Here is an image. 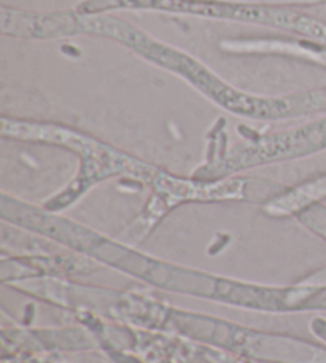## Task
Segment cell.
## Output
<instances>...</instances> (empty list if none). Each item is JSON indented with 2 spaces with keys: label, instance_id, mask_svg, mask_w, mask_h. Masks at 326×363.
Returning <instances> with one entry per match:
<instances>
[{
  "label": "cell",
  "instance_id": "6da1fadb",
  "mask_svg": "<svg viewBox=\"0 0 326 363\" xmlns=\"http://www.w3.org/2000/svg\"><path fill=\"white\" fill-rule=\"evenodd\" d=\"M82 30L97 32V34L112 35L118 40L125 42L130 48L139 51L143 56L154 60L156 62L164 64L166 67L174 69L180 72L186 79H190L193 85L201 88L202 91L220 102L221 106L232 110L239 115L257 116V118H282V116L298 115L305 110L323 108L322 97H308L305 101H286V99H255L245 94H240L237 91L231 89L221 83L217 77L207 72L206 67H202L199 62H196L190 57H185L179 51L171 50L150 40L142 32L135 30L129 26L113 21V19H97V21H80Z\"/></svg>",
  "mask_w": 326,
  "mask_h": 363
},
{
  "label": "cell",
  "instance_id": "7a4b0ae2",
  "mask_svg": "<svg viewBox=\"0 0 326 363\" xmlns=\"http://www.w3.org/2000/svg\"><path fill=\"white\" fill-rule=\"evenodd\" d=\"M326 148V118L310 123L293 131L279 133L259 139L255 144L236 148L223 163L208 171V176H223L245 167L269 161L296 158Z\"/></svg>",
  "mask_w": 326,
  "mask_h": 363
},
{
  "label": "cell",
  "instance_id": "3957f363",
  "mask_svg": "<svg viewBox=\"0 0 326 363\" xmlns=\"http://www.w3.org/2000/svg\"><path fill=\"white\" fill-rule=\"evenodd\" d=\"M322 198H326V176L309 182V184L299 186L298 190L291 191L286 196L276 199L269 206V211L274 213H290L293 211H301L303 207Z\"/></svg>",
  "mask_w": 326,
  "mask_h": 363
},
{
  "label": "cell",
  "instance_id": "277c9868",
  "mask_svg": "<svg viewBox=\"0 0 326 363\" xmlns=\"http://www.w3.org/2000/svg\"><path fill=\"white\" fill-rule=\"evenodd\" d=\"M308 212L303 213V220L308 223L312 230H315L318 235L326 238V209L323 207H310L305 209Z\"/></svg>",
  "mask_w": 326,
  "mask_h": 363
},
{
  "label": "cell",
  "instance_id": "5b68a950",
  "mask_svg": "<svg viewBox=\"0 0 326 363\" xmlns=\"http://www.w3.org/2000/svg\"><path fill=\"white\" fill-rule=\"evenodd\" d=\"M310 330L317 335L318 338L326 342V319L325 317H315L314 320L310 322Z\"/></svg>",
  "mask_w": 326,
  "mask_h": 363
},
{
  "label": "cell",
  "instance_id": "8992f818",
  "mask_svg": "<svg viewBox=\"0 0 326 363\" xmlns=\"http://www.w3.org/2000/svg\"><path fill=\"white\" fill-rule=\"evenodd\" d=\"M314 311H326V285H317Z\"/></svg>",
  "mask_w": 326,
  "mask_h": 363
},
{
  "label": "cell",
  "instance_id": "52a82bcc",
  "mask_svg": "<svg viewBox=\"0 0 326 363\" xmlns=\"http://www.w3.org/2000/svg\"><path fill=\"white\" fill-rule=\"evenodd\" d=\"M303 284H305V285H326V268L315 272V274H312L308 279H304Z\"/></svg>",
  "mask_w": 326,
  "mask_h": 363
}]
</instances>
